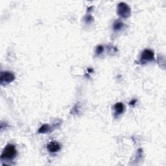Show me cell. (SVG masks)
Returning <instances> with one entry per match:
<instances>
[{
	"label": "cell",
	"mask_w": 166,
	"mask_h": 166,
	"mask_svg": "<svg viewBox=\"0 0 166 166\" xmlns=\"http://www.w3.org/2000/svg\"><path fill=\"white\" fill-rule=\"evenodd\" d=\"M16 149L13 144H8L3 149L1 158L2 160H12L16 156Z\"/></svg>",
	"instance_id": "1"
},
{
	"label": "cell",
	"mask_w": 166,
	"mask_h": 166,
	"mask_svg": "<svg viewBox=\"0 0 166 166\" xmlns=\"http://www.w3.org/2000/svg\"><path fill=\"white\" fill-rule=\"evenodd\" d=\"M117 15L120 17L123 18H127L130 16L131 9L127 3L121 2L117 5Z\"/></svg>",
	"instance_id": "2"
},
{
	"label": "cell",
	"mask_w": 166,
	"mask_h": 166,
	"mask_svg": "<svg viewBox=\"0 0 166 166\" xmlns=\"http://www.w3.org/2000/svg\"><path fill=\"white\" fill-rule=\"evenodd\" d=\"M15 80V75L11 71H2L0 76V83L2 85L8 84Z\"/></svg>",
	"instance_id": "3"
},
{
	"label": "cell",
	"mask_w": 166,
	"mask_h": 166,
	"mask_svg": "<svg viewBox=\"0 0 166 166\" xmlns=\"http://www.w3.org/2000/svg\"><path fill=\"white\" fill-rule=\"evenodd\" d=\"M154 59H155V53L153 51L149 49H146L143 51L141 55L142 62H151L152 61H154Z\"/></svg>",
	"instance_id": "4"
},
{
	"label": "cell",
	"mask_w": 166,
	"mask_h": 166,
	"mask_svg": "<svg viewBox=\"0 0 166 166\" xmlns=\"http://www.w3.org/2000/svg\"><path fill=\"white\" fill-rule=\"evenodd\" d=\"M47 149L51 153H55L61 149V146L57 142H51L47 145Z\"/></svg>",
	"instance_id": "5"
},
{
	"label": "cell",
	"mask_w": 166,
	"mask_h": 166,
	"mask_svg": "<svg viewBox=\"0 0 166 166\" xmlns=\"http://www.w3.org/2000/svg\"><path fill=\"white\" fill-rule=\"evenodd\" d=\"M114 114L116 117H117L119 116H120L121 114H123L124 110H125V107L124 104L121 103V102H118L116 104H115L114 107Z\"/></svg>",
	"instance_id": "6"
},
{
	"label": "cell",
	"mask_w": 166,
	"mask_h": 166,
	"mask_svg": "<svg viewBox=\"0 0 166 166\" xmlns=\"http://www.w3.org/2000/svg\"><path fill=\"white\" fill-rule=\"evenodd\" d=\"M124 27V23L120 19H116V20L113 23V30L115 31H121Z\"/></svg>",
	"instance_id": "7"
},
{
	"label": "cell",
	"mask_w": 166,
	"mask_h": 166,
	"mask_svg": "<svg viewBox=\"0 0 166 166\" xmlns=\"http://www.w3.org/2000/svg\"><path fill=\"white\" fill-rule=\"evenodd\" d=\"M50 130V127L49 125L48 124H44L43 125L42 127L39 129L38 130V133L40 134H44L48 132Z\"/></svg>",
	"instance_id": "8"
},
{
	"label": "cell",
	"mask_w": 166,
	"mask_h": 166,
	"mask_svg": "<svg viewBox=\"0 0 166 166\" xmlns=\"http://www.w3.org/2000/svg\"><path fill=\"white\" fill-rule=\"evenodd\" d=\"M104 51V48H103V45H98L97 47L96 48V55H101L102 53Z\"/></svg>",
	"instance_id": "9"
},
{
	"label": "cell",
	"mask_w": 166,
	"mask_h": 166,
	"mask_svg": "<svg viewBox=\"0 0 166 166\" xmlns=\"http://www.w3.org/2000/svg\"><path fill=\"white\" fill-rule=\"evenodd\" d=\"M85 21H86V22H87V23L92 22L93 21V18H92V16L91 15L87 16H86L85 18Z\"/></svg>",
	"instance_id": "10"
},
{
	"label": "cell",
	"mask_w": 166,
	"mask_h": 166,
	"mask_svg": "<svg viewBox=\"0 0 166 166\" xmlns=\"http://www.w3.org/2000/svg\"><path fill=\"white\" fill-rule=\"evenodd\" d=\"M137 102V100H135V99H133V100H132L130 103H129V104L130 105H134Z\"/></svg>",
	"instance_id": "11"
}]
</instances>
